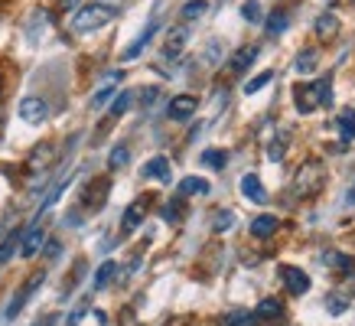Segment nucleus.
<instances>
[{
	"label": "nucleus",
	"mask_w": 355,
	"mask_h": 326,
	"mask_svg": "<svg viewBox=\"0 0 355 326\" xmlns=\"http://www.w3.org/2000/svg\"><path fill=\"white\" fill-rule=\"evenodd\" d=\"M326 163L320 157H310V160H303L297 166V173L291 180V196L293 199H300V203H310L316 196L326 189Z\"/></svg>",
	"instance_id": "obj_1"
},
{
	"label": "nucleus",
	"mask_w": 355,
	"mask_h": 326,
	"mask_svg": "<svg viewBox=\"0 0 355 326\" xmlns=\"http://www.w3.org/2000/svg\"><path fill=\"white\" fill-rule=\"evenodd\" d=\"M293 105L300 114H313L316 108L333 105V78H316V82H297L293 85Z\"/></svg>",
	"instance_id": "obj_2"
},
{
	"label": "nucleus",
	"mask_w": 355,
	"mask_h": 326,
	"mask_svg": "<svg viewBox=\"0 0 355 326\" xmlns=\"http://www.w3.org/2000/svg\"><path fill=\"white\" fill-rule=\"evenodd\" d=\"M118 20V7H108V3H88L82 10L72 17V33L78 36H85V33H95L101 26H108V23Z\"/></svg>",
	"instance_id": "obj_3"
},
{
	"label": "nucleus",
	"mask_w": 355,
	"mask_h": 326,
	"mask_svg": "<svg viewBox=\"0 0 355 326\" xmlns=\"http://www.w3.org/2000/svg\"><path fill=\"white\" fill-rule=\"evenodd\" d=\"M108 196H111V180L108 176H95V180H88L82 186V193H78V206L85 216H95L101 209L108 206Z\"/></svg>",
	"instance_id": "obj_4"
},
{
	"label": "nucleus",
	"mask_w": 355,
	"mask_h": 326,
	"mask_svg": "<svg viewBox=\"0 0 355 326\" xmlns=\"http://www.w3.org/2000/svg\"><path fill=\"white\" fill-rule=\"evenodd\" d=\"M277 277H280V284L287 287V293H293V297H303V293L310 291V274L300 271V268H293V264H280Z\"/></svg>",
	"instance_id": "obj_5"
},
{
	"label": "nucleus",
	"mask_w": 355,
	"mask_h": 326,
	"mask_svg": "<svg viewBox=\"0 0 355 326\" xmlns=\"http://www.w3.org/2000/svg\"><path fill=\"white\" fill-rule=\"evenodd\" d=\"M186 43H189V26L180 23V26H173V30L166 33V40H163V46H160V55L173 62V59H180V55H183Z\"/></svg>",
	"instance_id": "obj_6"
},
{
	"label": "nucleus",
	"mask_w": 355,
	"mask_h": 326,
	"mask_svg": "<svg viewBox=\"0 0 355 326\" xmlns=\"http://www.w3.org/2000/svg\"><path fill=\"white\" fill-rule=\"evenodd\" d=\"M53 163H55V144L53 141H40L36 147H33L30 160H26V170H30V173H46Z\"/></svg>",
	"instance_id": "obj_7"
},
{
	"label": "nucleus",
	"mask_w": 355,
	"mask_h": 326,
	"mask_svg": "<svg viewBox=\"0 0 355 326\" xmlns=\"http://www.w3.org/2000/svg\"><path fill=\"white\" fill-rule=\"evenodd\" d=\"M43 277H46L43 271H40V274H33L30 281L23 284V287H20V291H17V293H13V300H10V304H7V314H3V316H7V320H17V316H20L23 304H26V300H30L33 293H36V287L43 284Z\"/></svg>",
	"instance_id": "obj_8"
},
{
	"label": "nucleus",
	"mask_w": 355,
	"mask_h": 326,
	"mask_svg": "<svg viewBox=\"0 0 355 326\" xmlns=\"http://www.w3.org/2000/svg\"><path fill=\"white\" fill-rule=\"evenodd\" d=\"M20 118L26 121V124H43V121L49 118V105H46V98L26 95L20 101Z\"/></svg>",
	"instance_id": "obj_9"
},
{
	"label": "nucleus",
	"mask_w": 355,
	"mask_h": 326,
	"mask_svg": "<svg viewBox=\"0 0 355 326\" xmlns=\"http://www.w3.org/2000/svg\"><path fill=\"white\" fill-rule=\"evenodd\" d=\"M147 203H150V196H140V199H134V203L124 209V218H121V232H124V235H130L134 228L144 225V218H147Z\"/></svg>",
	"instance_id": "obj_10"
},
{
	"label": "nucleus",
	"mask_w": 355,
	"mask_h": 326,
	"mask_svg": "<svg viewBox=\"0 0 355 326\" xmlns=\"http://www.w3.org/2000/svg\"><path fill=\"white\" fill-rule=\"evenodd\" d=\"M43 241H46V228L40 225V218H36V222L26 228V235H23V241H20L23 258H36V255H40V248H43Z\"/></svg>",
	"instance_id": "obj_11"
},
{
	"label": "nucleus",
	"mask_w": 355,
	"mask_h": 326,
	"mask_svg": "<svg viewBox=\"0 0 355 326\" xmlns=\"http://www.w3.org/2000/svg\"><path fill=\"white\" fill-rule=\"evenodd\" d=\"M291 144H293V130L291 128H277V134H274L270 144H268V160L280 163L284 157H287V151H291Z\"/></svg>",
	"instance_id": "obj_12"
},
{
	"label": "nucleus",
	"mask_w": 355,
	"mask_h": 326,
	"mask_svg": "<svg viewBox=\"0 0 355 326\" xmlns=\"http://www.w3.org/2000/svg\"><path fill=\"white\" fill-rule=\"evenodd\" d=\"M196 108H199V101H196L193 95H176L166 105V118L170 121H186V118H193Z\"/></svg>",
	"instance_id": "obj_13"
},
{
	"label": "nucleus",
	"mask_w": 355,
	"mask_h": 326,
	"mask_svg": "<svg viewBox=\"0 0 355 326\" xmlns=\"http://www.w3.org/2000/svg\"><path fill=\"white\" fill-rule=\"evenodd\" d=\"M144 180H157V183H170L173 180V166L166 157H153V160L144 163V170H140Z\"/></svg>",
	"instance_id": "obj_14"
},
{
	"label": "nucleus",
	"mask_w": 355,
	"mask_h": 326,
	"mask_svg": "<svg viewBox=\"0 0 355 326\" xmlns=\"http://www.w3.org/2000/svg\"><path fill=\"white\" fill-rule=\"evenodd\" d=\"M254 59H258V49H254V46H241V49H235V55L228 59V72H232V76H245L248 69L254 65Z\"/></svg>",
	"instance_id": "obj_15"
},
{
	"label": "nucleus",
	"mask_w": 355,
	"mask_h": 326,
	"mask_svg": "<svg viewBox=\"0 0 355 326\" xmlns=\"http://www.w3.org/2000/svg\"><path fill=\"white\" fill-rule=\"evenodd\" d=\"M241 196H245V199H251V203H258V206H264V203H268V189L261 186V180L254 173L241 176Z\"/></svg>",
	"instance_id": "obj_16"
},
{
	"label": "nucleus",
	"mask_w": 355,
	"mask_h": 326,
	"mask_svg": "<svg viewBox=\"0 0 355 326\" xmlns=\"http://www.w3.org/2000/svg\"><path fill=\"white\" fill-rule=\"evenodd\" d=\"M313 30H316V36H320V40H326V43H329V40H336V36H339V17H336V13H320Z\"/></svg>",
	"instance_id": "obj_17"
},
{
	"label": "nucleus",
	"mask_w": 355,
	"mask_h": 326,
	"mask_svg": "<svg viewBox=\"0 0 355 326\" xmlns=\"http://www.w3.org/2000/svg\"><path fill=\"white\" fill-rule=\"evenodd\" d=\"M20 241H23V228H13V232H7V235L0 239V268H3V264H7L13 255H17Z\"/></svg>",
	"instance_id": "obj_18"
},
{
	"label": "nucleus",
	"mask_w": 355,
	"mask_h": 326,
	"mask_svg": "<svg viewBox=\"0 0 355 326\" xmlns=\"http://www.w3.org/2000/svg\"><path fill=\"white\" fill-rule=\"evenodd\" d=\"M157 26H160V23L153 20L150 26H147V30L140 33L137 40H134V43H130L128 49H124V55H121V59H124V62H130V59H137V55L144 53V46H147V43H150V40H153V33H157Z\"/></svg>",
	"instance_id": "obj_19"
},
{
	"label": "nucleus",
	"mask_w": 355,
	"mask_h": 326,
	"mask_svg": "<svg viewBox=\"0 0 355 326\" xmlns=\"http://www.w3.org/2000/svg\"><path fill=\"white\" fill-rule=\"evenodd\" d=\"M297 76H313L316 72V65H320V49H313V46H306V49H300V55H297Z\"/></svg>",
	"instance_id": "obj_20"
},
{
	"label": "nucleus",
	"mask_w": 355,
	"mask_h": 326,
	"mask_svg": "<svg viewBox=\"0 0 355 326\" xmlns=\"http://www.w3.org/2000/svg\"><path fill=\"white\" fill-rule=\"evenodd\" d=\"M336 128H339V137L345 144L355 141V111L352 108H343L339 111V118H336Z\"/></svg>",
	"instance_id": "obj_21"
},
{
	"label": "nucleus",
	"mask_w": 355,
	"mask_h": 326,
	"mask_svg": "<svg viewBox=\"0 0 355 326\" xmlns=\"http://www.w3.org/2000/svg\"><path fill=\"white\" fill-rule=\"evenodd\" d=\"M277 228H280V222L274 216H258L251 222V235H254V239H270Z\"/></svg>",
	"instance_id": "obj_22"
},
{
	"label": "nucleus",
	"mask_w": 355,
	"mask_h": 326,
	"mask_svg": "<svg viewBox=\"0 0 355 326\" xmlns=\"http://www.w3.org/2000/svg\"><path fill=\"white\" fill-rule=\"evenodd\" d=\"M323 264L326 268H333V271H352L355 268V261L349 258V255H343V251H326Z\"/></svg>",
	"instance_id": "obj_23"
},
{
	"label": "nucleus",
	"mask_w": 355,
	"mask_h": 326,
	"mask_svg": "<svg viewBox=\"0 0 355 326\" xmlns=\"http://www.w3.org/2000/svg\"><path fill=\"white\" fill-rule=\"evenodd\" d=\"M222 40H212V43H205V49H202V55H199V65L202 69H212V65H218V59H222Z\"/></svg>",
	"instance_id": "obj_24"
},
{
	"label": "nucleus",
	"mask_w": 355,
	"mask_h": 326,
	"mask_svg": "<svg viewBox=\"0 0 355 326\" xmlns=\"http://www.w3.org/2000/svg\"><path fill=\"white\" fill-rule=\"evenodd\" d=\"M280 314H284V307H280V300H274V297H264L258 304V310H254L258 320H280Z\"/></svg>",
	"instance_id": "obj_25"
},
{
	"label": "nucleus",
	"mask_w": 355,
	"mask_h": 326,
	"mask_svg": "<svg viewBox=\"0 0 355 326\" xmlns=\"http://www.w3.org/2000/svg\"><path fill=\"white\" fill-rule=\"evenodd\" d=\"M254 323H258L254 310H232V314L222 316V326H254Z\"/></svg>",
	"instance_id": "obj_26"
},
{
	"label": "nucleus",
	"mask_w": 355,
	"mask_h": 326,
	"mask_svg": "<svg viewBox=\"0 0 355 326\" xmlns=\"http://www.w3.org/2000/svg\"><path fill=\"white\" fill-rule=\"evenodd\" d=\"M114 274H118V264L108 258V261H105V264H101V268L95 271V281H92V284H95V291H105V287L114 281Z\"/></svg>",
	"instance_id": "obj_27"
},
{
	"label": "nucleus",
	"mask_w": 355,
	"mask_h": 326,
	"mask_svg": "<svg viewBox=\"0 0 355 326\" xmlns=\"http://www.w3.org/2000/svg\"><path fill=\"white\" fill-rule=\"evenodd\" d=\"M205 13H209V0H189V3H183L180 17H183V23H193L199 17H205Z\"/></svg>",
	"instance_id": "obj_28"
},
{
	"label": "nucleus",
	"mask_w": 355,
	"mask_h": 326,
	"mask_svg": "<svg viewBox=\"0 0 355 326\" xmlns=\"http://www.w3.org/2000/svg\"><path fill=\"white\" fill-rule=\"evenodd\" d=\"M205 193H209V183L202 176H186L180 183V196H205Z\"/></svg>",
	"instance_id": "obj_29"
},
{
	"label": "nucleus",
	"mask_w": 355,
	"mask_h": 326,
	"mask_svg": "<svg viewBox=\"0 0 355 326\" xmlns=\"http://www.w3.org/2000/svg\"><path fill=\"white\" fill-rule=\"evenodd\" d=\"M202 163L209 166V170H225V166H228V153H225V151H216V147H212V151L202 153Z\"/></svg>",
	"instance_id": "obj_30"
},
{
	"label": "nucleus",
	"mask_w": 355,
	"mask_h": 326,
	"mask_svg": "<svg viewBox=\"0 0 355 326\" xmlns=\"http://www.w3.org/2000/svg\"><path fill=\"white\" fill-rule=\"evenodd\" d=\"M287 20H291V17H287V10H274V13H270V20H268V33H270V36H280V33L287 30Z\"/></svg>",
	"instance_id": "obj_31"
},
{
	"label": "nucleus",
	"mask_w": 355,
	"mask_h": 326,
	"mask_svg": "<svg viewBox=\"0 0 355 326\" xmlns=\"http://www.w3.org/2000/svg\"><path fill=\"white\" fill-rule=\"evenodd\" d=\"M128 160H130L128 144H118V147L111 151V157H108V166H111V170H121V166H128Z\"/></svg>",
	"instance_id": "obj_32"
},
{
	"label": "nucleus",
	"mask_w": 355,
	"mask_h": 326,
	"mask_svg": "<svg viewBox=\"0 0 355 326\" xmlns=\"http://www.w3.org/2000/svg\"><path fill=\"white\" fill-rule=\"evenodd\" d=\"M130 101H134V92H121V95H114V105H111V118H121V114L130 108Z\"/></svg>",
	"instance_id": "obj_33"
},
{
	"label": "nucleus",
	"mask_w": 355,
	"mask_h": 326,
	"mask_svg": "<svg viewBox=\"0 0 355 326\" xmlns=\"http://www.w3.org/2000/svg\"><path fill=\"white\" fill-rule=\"evenodd\" d=\"M183 199H173V203H166V206H163V218H166V222H180V218H183Z\"/></svg>",
	"instance_id": "obj_34"
},
{
	"label": "nucleus",
	"mask_w": 355,
	"mask_h": 326,
	"mask_svg": "<svg viewBox=\"0 0 355 326\" xmlns=\"http://www.w3.org/2000/svg\"><path fill=\"white\" fill-rule=\"evenodd\" d=\"M235 225V216L228 212V209H222V212H216V218H212V232H228V228Z\"/></svg>",
	"instance_id": "obj_35"
},
{
	"label": "nucleus",
	"mask_w": 355,
	"mask_h": 326,
	"mask_svg": "<svg viewBox=\"0 0 355 326\" xmlns=\"http://www.w3.org/2000/svg\"><path fill=\"white\" fill-rule=\"evenodd\" d=\"M241 17H245L248 23H261V17H264V13H261L258 0H248V3H241Z\"/></svg>",
	"instance_id": "obj_36"
},
{
	"label": "nucleus",
	"mask_w": 355,
	"mask_h": 326,
	"mask_svg": "<svg viewBox=\"0 0 355 326\" xmlns=\"http://www.w3.org/2000/svg\"><path fill=\"white\" fill-rule=\"evenodd\" d=\"M111 98H114V85H105V88H98L95 95H92V108H105V105H108Z\"/></svg>",
	"instance_id": "obj_37"
},
{
	"label": "nucleus",
	"mask_w": 355,
	"mask_h": 326,
	"mask_svg": "<svg viewBox=\"0 0 355 326\" xmlns=\"http://www.w3.org/2000/svg\"><path fill=\"white\" fill-rule=\"evenodd\" d=\"M270 82H274V72H261L258 78H251V82L245 85V95H254V92H261V88L270 85Z\"/></svg>",
	"instance_id": "obj_38"
},
{
	"label": "nucleus",
	"mask_w": 355,
	"mask_h": 326,
	"mask_svg": "<svg viewBox=\"0 0 355 326\" xmlns=\"http://www.w3.org/2000/svg\"><path fill=\"white\" fill-rule=\"evenodd\" d=\"M140 98H144V101H140V105H144V108H150L153 101H157V98H160V88H157V85L144 88V92H140Z\"/></svg>",
	"instance_id": "obj_39"
},
{
	"label": "nucleus",
	"mask_w": 355,
	"mask_h": 326,
	"mask_svg": "<svg viewBox=\"0 0 355 326\" xmlns=\"http://www.w3.org/2000/svg\"><path fill=\"white\" fill-rule=\"evenodd\" d=\"M345 307H349V304H345L343 297H329V314L339 316V314H345Z\"/></svg>",
	"instance_id": "obj_40"
},
{
	"label": "nucleus",
	"mask_w": 355,
	"mask_h": 326,
	"mask_svg": "<svg viewBox=\"0 0 355 326\" xmlns=\"http://www.w3.org/2000/svg\"><path fill=\"white\" fill-rule=\"evenodd\" d=\"M85 314H88L85 307H78V310H72V316L65 320V326H78V323H82V316H85Z\"/></svg>",
	"instance_id": "obj_41"
},
{
	"label": "nucleus",
	"mask_w": 355,
	"mask_h": 326,
	"mask_svg": "<svg viewBox=\"0 0 355 326\" xmlns=\"http://www.w3.org/2000/svg\"><path fill=\"white\" fill-rule=\"evenodd\" d=\"M46 255H49V258H55V255H59V241H49V245H46Z\"/></svg>",
	"instance_id": "obj_42"
},
{
	"label": "nucleus",
	"mask_w": 355,
	"mask_h": 326,
	"mask_svg": "<svg viewBox=\"0 0 355 326\" xmlns=\"http://www.w3.org/2000/svg\"><path fill=\"white\" fill-rule=\"evenodd\" d=\"M166 326H189V316H176V320H170Z\"/></svg>",
	"instance_id": "obj_43"
},
{
	"label": "nucleus",
	"mask_w": 355,
	"mask_h": 326,
	"mask_svg": "<svg viewBox=\"0 0 355 326\" xmlns=\"http://www.w3.org/2000/svg\"><path fill=\"white\" fill-rule=\"evenodd\" d=\"M345 203H349V206H355V186L349 189V196H345Z\"/></svg>",
	"instance_id": "obj_44"
},
{
	"label": "nucleus",
	"mask_w": 355,
	"mask_h": 326,
	"mask_svg": "<svg viewBox=\"0 0 355 326\" xmlns=\"http://www.w3.org/2000/svg\"><path fill=\"white\" fill-rule=\"evenodd\" d=\"M59 3H62L65 10H69V7H76V3H82V0H59Z\"/></svg>",
	"instance_id": "obj_45"
}]
</instances>
